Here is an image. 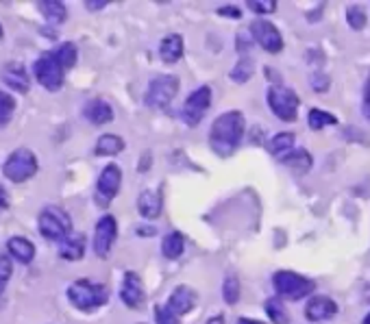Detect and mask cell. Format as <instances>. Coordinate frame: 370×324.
<instances>
[{"mask_svg": "<svg viewBox=\"0 0 370 324\" xmlns=\"http://www.w3.org/2000/svg\"><path fill=\"white\" fill-rule=\"evenodd\" d=\"M294 141H296V137H294V133H290V131L277 133V135L268 141V153H270L272 157L281 159L283 155H288V153L294 149Z\"/></svg>", "mask_w": 370, "mask_h": 324, "instance_id": "cb8c5ba5", "label": "cell"}, {"mask_svg": "<svg viewBox=\"0 0 370 324\" xmlns=\"http://www.w3.org/2000/svg\"><path fill=\"white\" fill-rule=\"evenodd\" d=\"M212 107V87L209 85H201L198 90H194L185 103H183V109H181V117L187 127H196L201 125L203 115L207 113V109Z\"/></svg>", "mask_w": 370, "mask_h": 324, "instance_id": "9c48e42d", "label": "cell"}, {"mask_svg": "<svg viewBox=\"0 0 370 324\" xmlns=\"http://www.w3.org/2000/svg\"><path fill=\"white\" fill-rule=\"evenodd\" d=\"M37 157L28 149H16L3 163V174L11 183H24L37 174Z\"/></svg>", "mask_w": 370, "mask_h": 324, "instance_id": "8992f818", "label": "cell"}, {"mask_svg": "<svg viewBox=\"0 0 370 324\" xmlns=\"http://www.w3.org/2000/svg\"><path fill=\"white\" fill-rule=\"evenodd\" d=\"M120 183H122V170L116 163H109L96 181V202L100 207H107L116 198V194L120 192Z\"/></svg>", "mask_w": 370, "mask_h": 324, "instance_id": "30bf717a", "label": "cell"}, {"mask_svg": "<svg viewBox=\"0 0 370 324\" xmlns=\"http://www.w3.org/2000/svg\"><path fill=\"white\" fill-rule=\"evenodd\" d=\"M246 7H248L250 11H255V13H260V16H264V13H274V11H277V3H274V0H248Z\"/></svg>", "mask_w": 370, "mask_h": 324, "instance_id": "836d02e7", "label": "cell"}, {"mask_svg": "<svg viewBox=\"0 0 370 324\" xmlns=\"http://www.w3.org/2000/svg\"><path fill=\"white\" fill-rule=\"evenodd\" d=\"M0 76H3V81L11 87V90H16L20 94H26L28 87H31V81H28V74H26L24 66L18 64V62L5 64L3 70H0Z\"/></svg>", "mask_w": 370, "mask_h": 324, "instance_id": "9a60e30c", "label": "cell"}, {"mask_svg": "<svg viewBox=\"0 0 370 324\" xmlns=\"http://www.w3.org/2000/svg\"><path fill=\"white\" fill-rule=\"evenodd\" d=\"M347 22H349V26L353 28V31H362V28L368 24L366 11H364L362 7H357V5L349 7V9H347Z\"/></svg>", "mask_w": 370, "mask_h": 324, "instance_id": "d6a6232c", "label": "cell"}, {"mask_svg": "<svg viewBox=\"0 0 370 324\" xmlns=\"http://www.w3.org/2000/svg\"><path fill=\"white\" fill-rule=\"evenodd\" d=\"M33 74H35L37 83L44 87V90L57 92V90H62V85H64L66 70L57 64V59L52 57V52H44L40 59H35Z\"/></svg>", "mask_w": 370, "mask_h": 324, "instance_id": "ba28073f", "label": "cell"}, {"mask_svg": "<svg viewBox=\"0 0 370 324\" xmlns=\"http://www.w3.org/2000/svg\"><path fill=\"white\" fill-rule=\"evenodd\" d=\"M9 202H11V198H9V192L0 185V212H5V209H9Z\"/></svg>", "mask_w": 370, "mask_h": 324, "instance_id": "ab89813d", "label": "cell"}, {"mask_svg": "<svg viewBox=\"0 0 370 324\" xmlns=\"http://www.w3.org/2000/svg\"><path fill=\"white\" fill-rule=\"evenodd\" d=\"M222 299L226 305H236L240 301V281L236 274H229L222 283Z\"/></svg>", "mask_w": 370, "mask_h": 324, "instance_id": "f546056e", "label": "cell"}, {"mask_svg": "<svg viewBox=\"0 0 370 324\" xmlns=\"http://www.w3.org/2000/svg\"><path fill=\"white\" fill-rule=\"evenodd\" d=\"M94 151H96L98 157H113V155H118V153L125 151V139L118 137V135H111V133L100 135Z\"/></svg>", "mask_w": 370, "mask_h": 324, "instance_id": "d4e9b609", "label": "cell"}, {"mask_svg": "<svg viewBox=\"0 0 370 324\" xmlns=\"http://www.w3.org/2000/svg\"><path fill=\"white\" fill-rule=\"evenodd\" d=\"M183 35L179 33H170L161 40L159 44V57H161V62L163 64H177L179 59L183 57Z\"/></svg>", "mask_w": 370, "mask_h": 324, "instance_id": "d6986e66", "label": "cell"}, {"mask_svg": "<svg viewBox=\"0 0 370 324\" xmlns=\"http://www.w3.org/2000/svg\"><path fill=\"white\" fill-rule=\"evenodd\" d=\"M253 72H255V66H253V62L248 57H242L240 62L236 64V68L229 72V76L236 81V83H246L250 76H253Z\"/></svg>", "mask_w": 370, "mask_h": 324, "instance_id": "4dcf8cb0", "label": "cell"}, {"mask_svg": "<svg viewBox=\"0 0 370 324\" xmlns=\"http://www.w3.org/2000/svg\"><path fill=\"white\" fill-rule=\"evenodd\" d=\"M179 94V79L173 74H159L149 83L146 105L153 109H168Z\"/></svg>", "mask_w": 370, "mask_h": 324, "instance_id": "52a82bcc", "label": "cell"}, {"mask_svg": "<svg viewBox=\"0 0 370 324\" xmlns=\"http://www.w3.org/2000/svg\"><path fill=\"white\" fill-rule=\"evenodd\" d=\"M194 305H196V291L187 285H179L173 294H170L166 307L179 318V316L190 313L194 309Z\"/></svg>", "mask_w": 370, "mask_h": 324, "instance_id": "5bb4252c", "label": "cell"}, {"mask_svg": "<svg viewBox=\"0 0 370 324\" xmlns=\"http://www.w3.org/2000/svg\"><path fill=\"white\" fill-rule=\"evenodd\" d=\"M16 111V98L7 92H0V129L7 127Z\"/></svg>", "mask_w": 370, "mask_h": 324, "instance_id": "1f68e13d", "label": "cell"}, {"mask_svg": "<svg viewBox=\"0 0 370 324\" xmlns=\"http://www.w3.org/2000/svg\"><path fill=\"white\" fill-rule=\"evenodd\" d=\"M250 35L270 54H277V52L283 50V37L279 33V28L268 20H255L250 24Z\"/></svg>", "mask_w": 370, "mask_h": 324, "instance_id": "8fae6325", "label": "cell"}, {"mask_svg": "<svg viewBox=\"0 0 370 324\" xmlns=\"http://www.w3.org/2000/svg\"><path fill=\"white\" fill-rule=\"evenodd\" d=\"M307 125L311 131H320L325 127H335L337 125V117L329 111H323V109H309L307 113Z\"/></svg>", "mask_w": 370, "mask_h": 324, "instance_id": "4316f807", "label": "cell"}, {"mask_svg": "<svg viewBox=\"0 0 370 324\" xmlns=\"http://www.w3.org/2000/svg\"><path fill=\"white\" fill-rule=\"evenodd\" d=\"M52 57L57 59V64H59L64 70H70L76 64V46L70 44V42H66V44H62L57 50H52Z\"/></svg>", "mask_w": 370, "mask_h": 324, "instance_id": "f1b7e54d", "label": "cell"}, {"mask_svg": "<svg viewBox=\"0 0 370 324\" xmlns=\"http://www.w3.org/2000/svg\"><path fill=\"white\" fill-rule=\"evenodd\" d=\"M37 9L46 18V22L48 24H54V26L62 24L68 18V11H66L64 3H59V0H40Z\"/></svg>", "mask_w": 370, "mask_h": 324, "instance_id": "603a6c76", "label": "cell"}, {"mask_svg": "<svg viewBox=\"0 0 370 324\" xmlns=\"http://www.w3.org/2000/svg\"><path fill=\"white\" fill-rule=\"evenodd\" d=\"M246 131V120L242 111H224L222 115H218L212 131H209V144H212V151L218 157H229L238 151V146L244 137Z\"/></svg>", "mask_w": 370, "mask_h": 324, "instance_id": "6da1fadb", "label": "cell"}, {"mask_svg": "<svg viewBox=\"0 0 370 324\" xmlns=\"http://www.w3.org/2000/svg\"><path fill=\"white\" fill-rule=\"evenodd\" d=\"M37 226H40L42 238H46L50 242H64L72 233V220L62 207L42 209V214L37 218Z\"/></svg>", "mask_w": 370, "mask_h": 324, "instance_id": "5b68a950", "label": "cell"}, {"mask_svg": "<svg viewBox=\"0 0 370 324\" xmlns=\"http://www.w3.org/2000/svg\"><path fill=\"white\" fill-rule=\"evenodd\" d=\"M362 111L366 115V120L370 122V76L364 85V100H362Z\"/></svg>", "mask_w": 370, "mask_h": 324, "instance_id": "74e56055", "label": "cell"}, {"mask_svg": "<svg viewBox=\"0 0 370 324\" xmlns=\"http://www.w3.org/2000/svg\"><path fill=\"white\" fill-rule=\"evenodd\" d=\"M329 76L327 74H314L311 76V87H314V90L318 92V94H323V92H327L329 90Z\"/></svg>", "mask_w": 370, "mask_h": 324, "instance_id": "8d00e7d4", "label": "cell"}, {"mask_svg": "<svg viewBox=\"0 0 370 324\" xmlns=\"http://www.w3.org/2000/svg\"><path fill=\"white\" fill-rule=\"evenodd\" d=\"M207 324H224V318L222 316H214V318L207 320Z\"/></svg>", "mask_w": 370, "mask_h": 324, "instance_id": "7bdbcfd3", "label": "cell"}, {"mask_svg": "<svg viewBox=\"0 0 370 324\" xmlns=\"http://www.w3.org/2000/svg\"><path fill=\"white\" fill-rule=\"evenodd\" d=\"M264 309H266L268 318L272 320V324H290V313L283 307L281 299H268L264 303Z\"/></svg>", "mask_w": 370, "mask_h": 324, "instance_id": "83f0119b", "label": "cell"}, {"mask_svg": "<svg viewBox=\"0 0 370 324\" xmlns=\"http://www.w3.org/2000/svg\"><path fill=\"white\" fill-rule=\"evenodd\" d=\"M3 37H5V33H3V24H0V42H3Z\"/></svg>", "mask_w": 370, "mask_h": 324, "instance_id": "ee69618b", "label": "cell"}, {"mask_svg": "<svg viewBox=\"0 0 370 324\" xmlns=\"http://www.w3.org/2000/svg\"><path fill=\"white\" fill-rule=\"evenodd\" d=\"M68 301L81 311H94L109 301V289L103 283L79 279L68 287Z\"/></svg>", "mask_w": 370, "mask_h": 324, "instance_id": "7a4b0ae2", "label": "cell"}, {"mask_svg": "<svg viewBox=\"0 0 370 324\" xmlns=\"http://www.w3.org/2000/svg\"><path fill=\"white\" fill-rule=\"evenodd\" d=\"M7 250L20 263H31L35 259V246L26 238H20V235H16V238H11L7 242Z\"/></svg>", "mask_w": 370, "mask_h": 324, "instance_id": "7402d4cb", "label": "cell"}, {"mask_svg": "<svg viewBox=\"0 0 370 324\" xmlns=\"http://www.w3.org/2000/svg\"><path fill=\"white\" fill-rule=\"evenodd\" d=\"M155 322L157 324H179V318L170 311L166 305H157L155 307Z\"/></svg>", "mask_w": 370, "mask_h": 324, "instance_id": "e575fe53", "label": "cell"}, {"mask_svg": "<svg viewBox=\"0 0 370 324\" xmlns=\"http://www.w3.org/2000/svg\"><path fill=\"white\" fill-rule=\"evenodd\" d=\"M85 246H88V240H85V235L72 231V233L68 235V238L62 242L59 255H62V259H66V261H79V259L85 255Z\"/></svg>", "mask_w": 370, "mask_h": 324, "instance_id": "ffe728a7", "label": "cell"}, {"mask_svg": "<svg viewBox=\"0 0 370 324\" xmlns=\"http://www.w3.org/2000/svg\"><path fill=\"white\" fill-rule=\"evenodd\" d=\"M279 161L283 166H288L296 174H305V172L311 170V166H314V159H311V155L305 149H292L288 155H283Z\"/></svg>", "mask_w": 370, "mask_h": 324, "instance_id": "44dd1931", "label": "cell"}, {"mask_svg": "<svg viewBox=\"0 0 370 324\" xmlns=\"http://www.w3.org/2000/svg\"><path fill=\"white\" fill-rule=\"evenodd\" d=\"M105 7H107L105 0H98V3H94V0H88V3H85V9H90V11H98V9H105Z\"/></svg>", "mask_w": 370, "mask_h": 324, "instance_id": "60d3db41", "label": "cell"}, {"mask_svg": "<svg viewBox=\"0 0 370 324\" xmlns=\"http://www.w3.org/2000/svg\"><path fill=\"white\" fill-rule=\"evenodd\" d=\"M272 285L279 294V299H286V301H301L316 289V283L311 279L296 274V272H290V270L274 272Z\"/></svg>", "mask_w": 370, "mask_h": 324, "instance_id": "3957f363", "label": "cell"}, {"mask_svg": "<svg viewBox=\"0 0 370 324\" xmlns=\"http://www.w3.org/2000/svg\"><path fill=\"white\" fill-rule=\"evenodd\" d=\"M218 16H224V18H233V20H240L242 18V11L238 7H220L218 9Z\"/></svg>", "mask_w": 370, "mask_h": 324, "instance_id": "f35d334b", "label": "cell"}, {"mask_svg": "<svg viewBox=\"0 0 370 324\" xmlns=\"http://www.w3.org/2000/svg\"><path fill=\"white\" fill-rule=\"evenodd\" d=\"M9 279H11V261H9V257L0 255V294H3Z\"/></svg>", "mask_w": 370, "mask_h": 324, "instance_id": "d590c367", "label": "cell"}, {"mask_svg": "<svg viewBox=\"0 0 370 324\" xmlns=\"http://www.w3.org/2000/svg\"><path fill=\"white\" fill-rule=\"evenodd\" d=\"M161 209H163V200H161V194L155 192V190H146L137 196V212L144 216L146 220H155L161 216Z\"/></svg>", "mask_w": 370, "mask_h": 324, "instance_id": "ac0fdd59", "label": "cell"}, {"mask_svg": "<svg viewBox=\"0 0 370 324\" xmlns=\"http://www.w3.org/2000/svg\"><path fill=\"white\" fill-rule=\"evenodd\" d=\"M337 313V305L329 296H314L305 307V318L309 322H323Z\"/></svg>", "mask_w": 370, "mask_h": 324, "instance_id": "2e32d148", "label": "cell"}, {"mask_svg": "<svg viewBox=\"0 0 370 324\" xmlns=\"http://www.w3.org/2000/svg\"><path fill=\"white\" fill-rule=\"evenodd\" d=\"M120 299L129 309H139V305L144 303V285H141V279L137 272L129 270L122 279V287H120Z\"/></svg>", "mask_w": 370, "mask_h": 324, "instance_id": "4fadbf2b", "label": "cell"}, {"mask_svg": "<svg viewBox=\"0 0 370 324\" xmlns=\"http://www.w3.org/2000/svg\"><path fill=\"white\" fill-rule=\"evenodd\" d=\"M238 324H264V322H260V320H253V318H240V320H238Z\"/></svg>", "mask_w": 370, "mask_h": 324, "instance_id": "b9f144b4", "label": "cell"}, {"mask_svg": "<svg viewBox=\"0 0 370 324\" xmlns=\"http://www.w3.org/2000/svg\"><path fill=\"white\" fill-rule=\"evenodd\" d=\"M116 235H118V224H116V218L113 216H103L98 222H96V231H94V253L105 259L116 242Z\"/></svg>", "mask_w": 370, "mask_h": 324, "instance_id": "7c38bea8", "label": "cell"}, {"mask_svg": "<svg viewBox=\"0 0 370 324\" xmlns=\"http://www.w3.org/2000/svg\"><path fill=\"white\" fill-rule=\"evenodd\" d=\"M83 115H85V120L88 122H92L96 127H103V125L113 120V107L103 98H92V100L85 103Z\"/></svg>", "mask_w": 370, "mask_h": 324, "instance_id": "e0dca14e", "label": "cell"}, {"mask_svg": "<svg viewBox=\"0 0 370 324\" xmlns=\"http://www.w3.org/2000/svg\"><path fill=\"white\" fill-rule=\"evenodd\" d=\"M362 324H370V313H368V316L364 318V322H362Z\"/></svg>", "mask_w": 370, "mask_h": 324, "instance_id": "f6af8a7d", "label": "cell"}, {"mask_svg": "<svg viewBox=\"0 0 370 324\" xmlns=\"http://www.w3.org/2000/svg\"><path fill=\"white\" fill-rule=\"evenodd\" d=\"M268 107L272 109V113L279 117V120L283 122H294L296 115H299V107H301V100L296 96L294 90H290V87L286 85H270L268 87Z\"/></svg>", "mask_w": 370, "mask_h": 324, "instance_id": "277c9868", "label": "cell"}, {"mask_svg": "<svg viewBox=\"0 0 370 324\" xmlns=\"http://www.w3.org/2000/svg\"><path fill=\"white\" fill-rule=\"evenodd\" d=\"M183 248H185V240H183V235L173 231V233H168L163 242H161V253L168 257V259H179L183 255Z\"/></svg>", "mask_w": 370, "mask_h": 324, "instance_id": "484cf974", "label": "cell"}]
</instances>
